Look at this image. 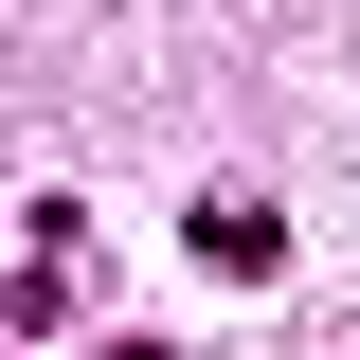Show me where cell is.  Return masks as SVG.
Here are the masks:
<instances>
[{
  "label": "cell",
  "mask_w": 360,
  "mask_h": 360,
  "mask_svg": "<svg viewBox=\"0 0 360 360\" xmlns=\"http://www.w3.org/2000/svg\"><path fill=\"white\" fill-rule=\"evenodd\" d=\"M198 270H234V288L288 270V217H270V198H198Z\"/></svg>",
  "instance_id": "1"
},
{
  "label": "cell",
  "mask_w": 360,
  "mask_h": 360,
  "mask_svg": "<svg viewBox=\"0 0 360 360\" xmlns=\"http://www.w3.org/2000/svg\"><path fill=\"white\" fill-rule=\"evenodd\" d=\"M0 324H18V342H54V324H72V252H54V234L18 252V288H0Z\"/></svg>",
  "instance_id": "2"
},
{
  "label": "cell",
  "mask_w": 360,
  "mask_h": 360,
  "mask_svg": "<svg viewBox=\"0 0 360 360\" xmlns=\"http://www.w3.org/2000/svg\"><path fill=\"white\" fill-rule=\"evenodd\" d=\"M108 360H180V342H108Z\"/></svg>",
  "instance_id": "3"
}]
</instances>
